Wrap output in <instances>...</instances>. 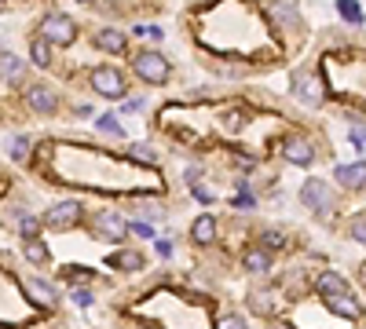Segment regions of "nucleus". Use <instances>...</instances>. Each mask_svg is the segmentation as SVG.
I'll return each instance as SVG.
<instances>
[{
	"mask_svg": "<svg viewBox=\"0 0 366 329\" xmlns=\"http://www.w3.org/2000/svg\"><path fill=\"white\" fill-rule=\"evenodd\" d=\"M242 263H245V271H249V274H264L267 267H271V249H249Z\"/></svg>",
	"mask_w": 366,
	"mask_h": 329,
	"instance_id": "obj_16",
	"label": "nucleus"
},
{
	"mask_svg": "<svg viewBox=\"0 0 366 329\" xmlns=\"http://www.w3.org/2000/svg\"><path fill=\"white\" fill-rule=\"evenodd\" d=\"M282 157L289 165H304L308 168L311 161H315V146H311L304 135H289V140L282 143Z\"/></svg>",
	"mask_w": 366,
	"mask_h": 329,
	"instance_id": "obj_7",
	"label": "nucleus"
},
{
	"mask_svg": "<svg viewBox=\"0 0 366 329\" xmlns=\"http://www.w3.org/2000/svg\"><path fill=\"white\" fill-rule=\"evenodd\" d=\"M26 296L40 307H56V300H59V293L51 289L45 278H26Z\"/></svg>",
	"mask_w": 366,
	"mask_h": 329,
	"instance_id": "obj_11",
	"label": "nucleus"
},
{
	"mask_svg": "<svg viewBox=\"0 0 366 329\" xmlns=\"http://www.w3.org/2000/svg\"><path fill=\"white\" fill-rule=\"evenodd\" d=\"M195 198L202 201V205H209V201H212V198H209V190H206V187H195Z\"/></svg>",
	"mask_w": 366,
	"mask_h": 329,
	"instance_id": "obj_35",
	"label": "nucleus"
},
{
	"mask_svg": "<svg viewBox=\"0 0 366 329\" xmlns=\"http://www.w3.org/2000/svg\"><path fill=\"white\" fill-rule=\"evenodd\" d=\"M106 263L117 267V271H139V267H143V256H139V252H114Z\"/></svg>",
	"mask_w": 366,
	"mask_h": 329,
	"instance_id": "obj_18",
	"label": "nucleus"
},
{
	"mask_svg": "<svg viewBox=\"0 0 366 329\" xmlns=\"http://www.w3.org/2000/svg\"><path fill=\"white\" fill-rule=\"evenodd\" d=\"M293 95L300 103H311V106H319L322 103V84L315 73H297V84H293Z\"/></svg>",
	"mask_w": 366,
	"mask_h": 329,
	"instance_id": "obj_9",
	"label": "nucleus"
},
{
	"mask_svg": "<svg viewBox=\"0 0 366 329\" xmlns=\"http://www.w3.org/2000/svg\"><path fill=\"white\" fill-rule=\"evenodd\" d=\"M337 183L348 190L366 187V161H352V165H337Z\"/></svg>",
	"mask_w": 366,
	"mask_h": 329,
	"instance_id": "obj_10",
	"label": "nucleus"
},
{
	"mask_svg": "<svg viewBox=\"0 0 366 329\" xmlns=\"http://www.w3.org/2000/svg\"><path fill=\"white\" fill-rule=\"evenodd\" d=\"M95 124H99V132H106V135H121V124H117L114 118H106V114H103Z\"/></svg>",
	"mask_w": 366,
	"mask_h": 329,
	"instance_id": "obj_28",
	"label": "nucleus"
},
{
	"mask_svg": "<svg viewBox=\"0 0 366 329\" xmlns=\"http://www.w3.org/2000/svg\"><path fill=\"white\" fill-rule=\"evenodd\" d=\"M191 238H195L198 246H209V241L217 238V220H212V216H198L195 224H191Z\"/></svg>",
	"mask_w": 366,
	"mask_h": 329,
	"instance_id": "obj_14",
	"label": "nucleus"
},
{
	"mask_svg": "<svg viewBox=\"0 0 366 329\" xmlns=\"http://www.w3.org/2000/svg\"><path fill=\"white\" fill-rule=\"evenodd\" d=\"M40 34H45L48 44H73L77 26H73V18H66L62 12H51V15H45V23H40Z\"/></svg>",
	"mask_w": 366,
	"mask_h": 329,
	"instance_id": "obj_1",
	"label": "nucleus"
},
{
	"mask_svg": "<svg viewBox=\"0 0 366 329\" xmlns=\"http://www.w3.org/2000/svg\"><path fill=\"white\" fill-rule=\"evenodd\" d=\"M198 176H202V168H198V165H191L187 172H183V179H187L191 187H198Z\"/></svg>",
	"mask_w": 366,
	"mask_h": 329,
	"instance_id": "obj_31",
	"label": "nucleus"
},
{
	"mask_svg": "<svg viewBox=\"0 0 366 329\" xmlns=\"http://www.w3.org/2000/svg\"><path fill=\"white\" fill-rule=\"evenodd\" d=\"M282 246H286L282 231H267V235H264V249H282Z\"/></svg>",
	"mask_w": 366,
	"mask_h": 329,
	"instance_id": "obj_26",
	"label": "nucleus"
},
{
	"mask_svg": "<svg viewBox=\"0 0 366 329\" xmlns=\"http://www.w3.org/2000/svg\"><path fill=\"white\" fill-rule=\"evenodd\" d=\"M132 231L139 238H154V227H150V224H132Z\"/></svg>",
	"mask_w": 366,
	"mask_h": 329,
	"instance_id": "obj_32",
	"label": "nucleus"
},
{
	"mask_svg": "<svg viewBox=\"0 0 366 329\" xmlns=\"http://www.w3.org/2000/svg\"><path fill=\"white\" fill-rule=\"evenodd\" d=\"M95 44H99L103 51H110V55H121L128 40H125V34H121V29H103V34L95 37Z\"/></svg>",
	"mask_w": 366,
	"mask_h": 329,
	"instance_id": "obj_15",
	"label": "nucleus"
},
{
	"mask_svg": "<svg viewBox=\"0 0 366 329\" xmlns=\"http://www.w3.org/2000/svg\"><path fill=\"white\" fill-rule=\"evenodd\" d=\"M128 154H132L136 161H158V154H154V146H150V143H132V146H128Z\"/></svg>",
	"mask_w": 366,
	"mask_h": 329,
	"instance_id": "obj_24",
	"label": "nucleus"
},
{
	"mask_svg": "<svg viewBox=\"0 0 366 329\" xmlns=\"http://www.w3.org/2000/svg\"><path fill=\"white\" fill-rule=\"evenodd\" d=\"M300 201H304L311 212L326 216V212H330V201H333V190H330V183H322V179H308V183L300 187Z\"/></svg>",
	"mask_w": 366,
	"mask_h": 329,
	"instance_id": "obj_4",
	"label": "nucleus"
},
{
	"mask_svg": "<svg viewBox=\"0 0 366 329\" xmlns=\"http://www.w3.org/2000/svg\"><path fill=\"white\" fill-rule=\"evenodd\" d=\"M315 289L322 293V300H330V296H344V293H352V289H348V282H344L337 271H322V274H319V282H315Z\"/></svg>",
	"mask_w": 366,
	"mask_h": 329,
	"instance_id": "obj_12",
	"label": "nucleus"
},
{
	"mask_svg": "<svg viewBox=\"0 0 366 329\" xmlns=\"http://www.w3.org/2000/svg\"><path fill=\"white\" fill-rule=\"evenodd\" d=\"M352 143H355V146H366V129L355 124V129H352Z\"/></svg>",
	"mask_w": 366,
	"mask_h": 329,
	"instance_id": "obj_33",
	"label": "nucleus"
},
{
	"mask_svg": "<svg viewBox=\"0 0 366 329\" xmlns=\"http://www.w3.org/2000/svg\"><path fill=\"white\" fill-rule=\"evenodd\" d=\"M29 55H34V62L37 66H48V59H51V48H48V40L40 37V40H34V48H29Z\"/></svg>",
	"mask_w": 366,
	"mask_h": 329,
	"instance_id": "obj_23",
	"label": "nucleus"
},
{
	"mask_svg": "<svg viewBox=\"0 0 366 329\" xmlns=\"http://www.w3.org/2000/svg\"><path fill=\"white\" fill-rule=\"evenodd\" d=\"M217 329H245V322L239 315H220L217 318Z\"/></svg>",
	"mask_w": 366,
	"mask_h": 329,
	"instance_id": "obj_27",
	"label": "nucleus"
},
{
	"mask_svg": "<svg viewBox=\"0 0 366 329\" xmlns=\"http://www.w3.org/2000/svg\"><path fill=\"white\" fill-rule=\"evenodd\" d=\"M352 238L366 246V216H355V220H352Z\"/></svg>",
	"mask_w": 366,
	"mask_h": 329,
	"instance_id": "obj_29",
	"label": "nucleus"
},
{
	"mask_svg": "<svg viewBox=\"0 0 366 329\" xmlns=\"http://www.w3.org/2000/svg\"><path fill=\"white\" fill-rule=\"evenodd\" d=\"M26 106L34 114H56V106H59V95L48 88V84H29V92H26Z\"/></svg>",
	"mask_w": 366,
	"mask_h": 329,
	"instance_id": "obj_8",
	"label": "nucleus"
},
{
	"mask_svg": "<svg viewBox=\"0 0 366 329\" xmlns=\"http://www.w3.org/2000/svg\"><path fill=\"white\" fill-rule=\"evenodd\" d=\"M40 227H45V220H37V216H26V212H23V216H19V231H23V238H26V241H34Z\"/></svg>",
	"mask_w": 366,
	"mask_h": 329,
	"instance_id": "obj_22",
	"label": "nucleus"
},
{
	"mask_svg": "<svg viewBox=\"0 0 366 329\" xmlns=\"http://www.w3.org/2000/svg\"><path fill=\"white\" fill-rule=\"evenodd\" d=\"M231 205H234V209H253V205H256V198H253V194H245V190H242V194L234 198Z\"/></svg>",
	"mask_w": 366,
	"mask_h": 329,
	"instance_id": "obj_30",
	"label": "nucleus"
},
{
	"mask_svg": "<svg viewBox=\"0 0 366 329\" xmlns=\"http://www.w3.org/2000/svg\"><path fill=\"white\" fill-rule=\"evenodd\" d=\"M326 307H330V311H337V315H344V318H352V322H359V318H363V307H359V300H355L352 293H344V296H330Z\"/></svg>",
	"mask_w": 366,
	"mask_h": 329,
	"instance_id": "obj_13",
	"label": "nucleus"
},
{
	"mask_svg": "<svg viewBox=\"0 0 366 329\" xmlns=\"http://www.w3.org/2000/svg\"><path fill=\"white\" fill-rule=\"evenodd\" d=\"M0 66H4V84H15V77L23 73V59H19L15 51H4V55H0Z\"/></svg>",
	"mask_w": 366,
	"mask_h": 329,
	"instance_id": "obj_19",
	"label": "nucleus"
},
{
	"mask_svg": "<svg viewBox=\"0 0 366 329\" xmlns=\"http://www.w3.org/2000/svg\"><path fill=\"white\" fill-rule=\"evenodd\" d=\"M337 15L344 18V23H363V12H359V4L355 0H337Z\"/></svg>",
	"mask_w": 366,
	"mask_h": 329,
	"instance_id": "obj_21",
	"label": "nucleus"
},
{
	"mask_svg": "<svg viewBox=\"0 0 366 329\" xmlns=\"http://www.w3.org/2000/svg\"><path fill=\"white\" fill-rule=\"evenodd\" d=\"M77 220H81V201H56V205L45 212V227H56V231L73 227Z\"/></svg>",
	"mask_w": 366,
	"mask_h": 329,
	"instance_id": "obj_5",
	"label": "nucleus"
},
{
	"mask_svg": "<svg viewBox=\"0 0 366 329\" xmlns=\"http://www.w3.org/2000/svg\"><path fill=\"white\" fill-rule=\"evenodd\" d=\"M23 256H26L29 263H37V267H40V263H45V267H48L51 252H48V246H40V241L34 238V241H23Z\"/></svg>",
	"mask_w": 366,
	"mask_h": 329,
	"instance_id": "obj_17",
	"label": "nucleus"
},
{
	"mask_svg": "<svg viewBox=\"0 0 366 329\" xmlns=\"http://www.w3.org/2000/svg\"><path fill=\"white\" fill-rule=\"evenodd\" d=\"M128 231H132V227H128L117 212H99V216H95V235H99L103 241H114V246H117V241H125Z\"/></svg>",
	"mask_w": 366,
	"mask_h": 329,
	"instance_id": "obj_6",
	"label": "nucleus"
},
{
	"mask_svg": "<svg viewBox=\"0 0 366 329\" xmlns=\"http://www.w3.org/2000/svg\"><path fill=\"white\" fill-rule=\"evenodd\" d=\"M26 154H29V140H26V135H8V157L19 165V161H26Z\"/></svg>",
	"mask_w": 366,
	"mask_h": 329,
	"instance_id": "obj_20",
	"label": "nucleus"
},
{
	"mask_svg": "<svg viewBox=\"0 0 366 329\" xmlns=\"http://www.w3.org/2000/svg\"><path fill=\"white\" fill-rule=\"evenodd\" d=\"M132 66H136L139 77L150 81V84H161V81L169 77V62H165V55H161V51H139Z\"/></svg>",
	"mask_w": 366,
	"mask_h": 329,
	"instance_id": "obj_2",
	"label": "nucleus"
},
{
	"mask_svg": "<svg viewBox=\"0 0 366 329\" xmlns=\"http://www.w3.org/2000/svg\"><path fill=\"white\" fill-rule=\"evenodd\" d=\"M271 15H275V18H282L286 26H297V12H293L289 4H282V0H278V4H271Z\"/></svg>",
	"mask_w": 366,
	"mask_h": 329,
	"instance_id": "obj_25",
	"label": "nucleus"
},
{
	"mask_svg": "<svg viewBox=\"0 0 366 329\" xmlns=\"http://www.w3.org/2000/svg\"><path fill=\"white\" fill-rule=\"evenodd\" d=\"M66 278H92V271H84V267H66Z\"/></svg>",
	"mask_w": 366,
	"mask_h": 329,
	"instance_id": "obj_34",
	"label": "nucleus"
},
{
	"mask_svg": "<svg viewBox=\"0 0 366 329\" xmlns=\"http://www.w3.org/2000/svg\"><path fill=\"white\" fill-rule=\"evenodd\" d=\"M81 4H88V0H81Z\"/></svg>",
	"mask_w": 366,
	"mask_h": 329,
	"instance_id": "obj_36",
	"label": "nucleus"
},
{
	"mask_svg": "<svg viewBox=\"0 0 366 329\" xmlns=\"http://www.w3.org/2000/svg\"><path fill=\"white\" fill-rule=\"evenodd\" d=\"M92 88L99 92L103 99H121V95H125V77H121V70H114V66L92 70Z\"/></svg>",
	"mask_w": 366,
	"mask_h": 329,
	"instance_id": "obj_3",
	"label": "nucleus"
}]
</instances>
